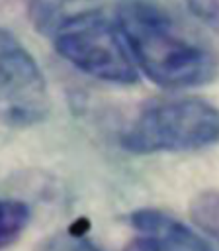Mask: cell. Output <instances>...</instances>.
<instances>
[{
	"instance_id": "cell-10",
	"label": "cell",
	"mask_w": 219,
	"mask_h": 251,
	"mask_svg": "<svg viewBox=\"0 0 219 251\" xmlns=\"http://www.w3.org/2000/svg\"><path fill=\"white\" fill-rule=\"evenodd\" d=\"M188 8L219 35V0H184Z\"/></svg>"
},
{
	"instance_id": "cell-2",
	"label": "cell",
	"mask_w": 219,
	"mask_h": 251,
	"mask_svg": "<svg viewBox=\"0 0 219 251\" xmlns=\"http://www.w3.org/2000/svg\"><path fill=\"white\" fill-rule=\"evenodd\" d=\"M219 141V110L201 98H168L145 106L121 133L137 155L196 151Z\"/></svg>"
},
{
	"instance_id": "cell-3",
	"label": "cell",
	"mask_w": 219,
	"mask_h": 251,
	"mask_svg": "<svg viewBox=\"0 0 219 251\" xmlns=\"http://www.w3.org/2000/svg\"><path fill=\"white\" fill-rule=\"evenodd\" d=\"M55 49L78 71L117 84L137 80V65L117 25L100 8L78 12L51 31Z\"/></svg>"
},
{
	"instance_id": "cell-4",
	"label": "cell",
	"mask_w": 219,
	"mask_h": 251,
	"mask_svg": "<svg viewBox=\"0 0 219 251\" xmlns=\"http://www.w3.org/2000/svg\"><path fill=\"white\" fill-rule=\"evenodd\" d=\"M49 112L45 76L29 51L0 27V124L25 127Z\"/></svg>"
},
{
	"instance_id": "cell-5",
	"label": "cell",
	"mask_w": 219,
	"mask_h": 251,
	"mask_svg": "<svg viewBox=\"0 0 219 251\" xmlns=\"http://www.w3.org/2000/svg\"><path fill=\"white\" fill-rule=\"evenodd\" d=\"M135 237L123 251H213L211 245L172 216L143 208L129 216Z\"/></svg>"
},
{
	"instance_id": "cell-6",
	"label": "cell",
	"mask_w": 219,
	"mask_h": 251,
	"mask_svg": "<svg viewBox=\"0 0 219 251\" xmlns=\"http://www.w3.org/2000/svg\"><path fill=\"white\" fill-rule=\"evenodd\" d=\"M100 2L102 0H29V18L39 31L51 35L61 22L78 12L100 8Z\"/></svg>"
},
{
	"instance_id": "cell-7",
	"label": "cell",
	"mask_w": 219,
	"mask_h": 251,
	"mask_svg": "<svg viewBox=\"0 0 219 251\" xmlns=\"http://www.w3.org/2000/svg\"><path fill=\"white\" fill-rule=\"evenodd\" d=\"M29 206L22 200L0 198V247L14 243L29 222Z\"/></svg>"
},
{
	"instance_id": "cell-9",
	"label": "cell",
	"mask_w": 219,
	"mask_h": 251,
	"mask_svg": "<svg viewBox=\"0 0 219 251\" xmlns=\"http://www.w3.org/2000/svg\"><path fill=\"white\" fill-rule=\"evenodd\" d=\"M33 251H102L96 247L82 231L68 229L65 233H55L39 243Z\"/></svg>"
},
{
	"instance_id": "cell-1",
	"label": "cell",
	"mask_w": 219,
	"mask_h": 251,
	"mask_svg": "<svg viewBox=\"0 0 219 251\" xmlns=\"http://www.w3.org/2000/svg\"><path fill=\"white\" fill-rule=\"evenodd\" d=\"M117 27L135 65L158 86L192 88L219 75L215 49L156 2H125L117 12Z\"/></svg>"
},
{
	"instance_id": "cell-8",
	"label": "cell",
	"mask_w": 219,
	"mask_h": 251,
	"mask_svg": "<svg viewBox=\"0 0 219 251\" xmlns=\"http://www.w3.org/2000/svg\"><path fill=\"white\" fill-rule=\"evenodd\" d=\"M190 216L199 229L219 239V190L197 194L190 204Z\"/></svg>"
}]
</instances>
